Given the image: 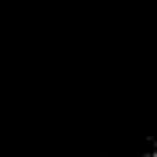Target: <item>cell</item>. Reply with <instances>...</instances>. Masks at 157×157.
Listing matches in <instances>:
<instances>
[{"mask_svg": "<svg viewBox=\"0 0 157 157\" xmlns=\"http://www.w3.org/2000/svg\"><path fill=\"white\" fill-rule=\"evenodd\" d=\"M154 157H157V151H154Z\"/></svg>", "mask_w": 157, "mask_h": 157, "instance_id": "obj_1", "label": "cell"}]
</instances>
